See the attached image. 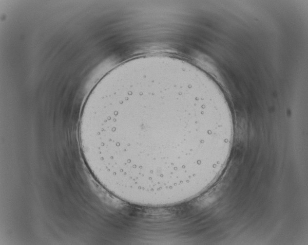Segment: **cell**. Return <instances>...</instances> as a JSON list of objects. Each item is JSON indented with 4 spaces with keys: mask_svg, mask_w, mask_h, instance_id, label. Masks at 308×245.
<instances>
[{
    "mask_svg": "<svg viewBox=\"0 0 308 245\" xmlns=\"http://www.w3.org/2000/svg\"><path fill=\"white\" fill-rule=\"evenodd\" d=\"M179 81L149 75L89 96L79 137L95 175L115 194L162 195L178 188L194 151L216 131L212 110L196 105Z\"/></svg>",
    "mask_w": 308,
    "mask_h": 245,
    "instance_id": "cell-1",
    "label": "cell"
}]
</instances>
